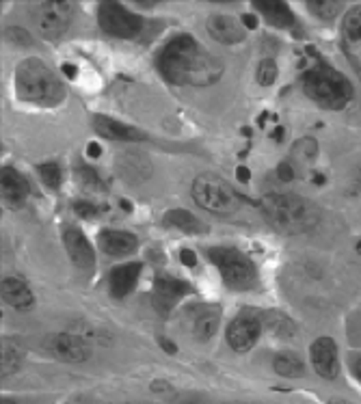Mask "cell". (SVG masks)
I'll return each mask as SVG.
<instances>
[{
  "label": "cell",
  "instance_id": "obj_1",
  "mask_svg": "<svg viewBox=\"0 0 361 404\" xmlns=\"http://www.w3.org/2000/svg\"><path fill=\"white\" fill-rule=\"evenodd\" d=\"M158 70L169 83L190 87H210L223 74L221 61L190 35H178L163 46Z\"/></svg>",
  "mask_w": 361,
  "mask_h": 404
},
{
  "label": "cell",
  "instance_id": "obj_2",
  "mask_svg": "<svg viewBox=\"0 0 361 404\" xmlns=\"http://www.w3.org/2000/svg\"><path fill=\"white\" fill-rule=\"evenodd\" d=\"M269 223L284 234H303L318 225L320 212L314 203L290 193H271L262 199Z\"/></svg>",
  "mask_w": 361,
  "mask_h": 404
},
{
  "label": "cell",
  "instance_id": "obj_3",
  "mask_svg": "<svg viewBox=\"0 0 361 404\" xmlns=\"http://www.w3.org/2000/svg\"><path fill=\"white\" fill-rule=\"evenodd\" d=\"M16 91L20 100L39 104V106H57L65 97V87L39 59H26L16 70Z\"/></svg>",
  "mask_w": 361,
  "mask_h": 404
},
{
  "label": "cell",
  "instance_id": "obj_4",
  "mask_svg": "<svg viewBox=\"0 0 361 404\" xmlns=\"http://www.w3.org/2000/svg\"><path fill=\"white\" fill-rule=\"evenodd\" d=\"M303 91L309 100L329 110H340L352 100V85L329 65H318L303 76Z\"/></svg>",
  "mask_w": 361,
  "mask_h": 404
},
{
  "label": "cell",
  "instance_id": "obj_5",
  "mask_svg": "<svg viewBox=\"0 0 361 404\" xmlns=\"http://www.w3.org/2000/svg\"><path fill=\"white\" fill-rule=\"evenodd\" d=\"M208 260L219 268L223 283L232 290H249L257 281V270L253 262L234 247H210L205 249Z\"/></svg>",
  "mask_w": 361,
  "mask_h": 404
},
{
  "label": "cell",
  "instance_id": "obj_6",
  "mask_svg": "<svg viewBox=\"0 0 361 404\" xmlns=\"http://www.w3.org/2000/svg\"><path fill=\"white\" fill-rule=\"evenodd\" d=\"M193 197L203 210L215 214H232L238 210V195L215 173H203L193 182Z\"/></svg>",
  "mask_w": 361,
  "mask_h": 404
},
{
  "label": "cell",
  "instance_id": "obj_7",
  "mask_svg": "<svg viewBox=\"0 0 361 404\" xmlns=\"http://www.w3.org/2000/svg\"><path fill=\"white\" fill-rule=\"evenodd\" d=\"M31 18L35 22V26L39 28L41 37L59 39L72 24L74 5L72 3H55V0L35 3V5H31Z\"/></svg>",
  "mask_w": 361,
  "mask_h": 404
},
{
  "label": "cell",
  "instance_id": "obj_8",
  "mask_svg": "<svg viewBox=\"0 0 361 404\" xmlns=\"http://www.w3.org/2000/svg\"><path fill=\"white\" fill-rule=\"evenodd\" d=\"M97 22L102 31L117 39H134L143 31V20L119 3H102L97 11Z\"/></svg>",
  "mask_w": 361,
  "mask_h": 404
},
{
  "label": "cell",
  "instance_id": "obj_9",
  "mask_svg": "<svg viewBox=\"0 0 361 404\" xmlns=\"http://www.w3.org/2000/svg\"><path fill=\"white\" fill-rule=\"evenodd\" d=\"M262 335V320L255 312H242L238 314L230 329H227V344L236 353H247L251 351L255 341Z\"/></svg>",
  "mask_w": 361,
  "mask_h": 404
},
{
  "label": "cell",
  "instance_id": "obj_10",
  "mask_svg": "<svg viewBox=\"0 0 361 404\" xmlns=\"http://www.w3.org/2000/svg\"><path fill=\"white\" fill-rule=\"evenodd\" d=\"M193 294V287L182 281V279H176V277H156L153 281V290H151V301H153V307H156L158 314L163 316H169L171 309L184 299Z\"/></svg>",
  "mask_w": 361,
  "mask_h": 404
},
{
  "label": "cell",
  "instance_id": "obj_11",
  "mask_svg": "<svg viewBox=\"0 0 361 404\" xmlns=\"http://www.w3.org/2000/svg\"><path fill=\"white\" fill-rule=\"evenodd\" d=\"M45 349L53 353V357L68 361V363H82L91 355L89 346L78 335H70V333L53 335L45 341Z\"/></svg>",
  "mask_w": 361,
  "mask_h": 404
},
{
  "label": "cell",
  "instance_id": "obj_12",
  "mask_svg": "<svg viewBox=\"0 0 361 404\" xmlns=\"http://www.w3.org/2000/svg\"><path fill=\"white\" fill-rule=\"evenodd\" d=\"M188 316V329L195 339L199 341H208L221 322V309L217 305H193L186 312Z\"/></svg>",
  "mask_w": 361,
  "mask_h": 404
},
{
  "label": "cell",
  "instance_id": "obj_13",
  "mask_svg": "<svg viewBox=\"0 0 361 404\" xmlns=\"http://www.w3.org/2000/svg\"><path fill=\"white\" fill-rule=\"evenodd\" d=\"M309 357H312L314 370L323 378H335L340 374V359H338V346L331 337H318L312 349H309Z\"/></svg>",
  "mask_w": 361,
  "mask_h": 404
},
{
  "label": "cell",
  "instance_id": "obj_14",
  "mask_svg": "<svg viewBox=\"0 0 361 404\" xmlns=\"http://www.w3.org/2000/svg\"><path fill=\"white\" fill-rule=\"evenodd\" d=\"M63 243L68 249L70 260L74 262V266H78L80 270H93L95 264V253L91 249V243L85 238V234L78 227H68L63 232Z\"/></svg>",
  "mask_w": 361,
  "mask_h": 404
},
{
  "label": "cell",
  "instance_id": "obj_15",
  "mask_svg": "<svg viewBox=\"0 0 361 404\" xmlns=\"http://www.w3.org/2000/svg\"><path fill=\"white\" fill-rule=\"evenodd\" d=\"M117 171L126 182L139 184L151 176V164H149L147 156H143L139 152H126L117 158Z\"/></svg>",
  "mask_w": 361,
  "mask_h": 404
},
{
  "label": "cell",
  "instance_id": "obj_16",
  "mask_svg": "<svg viewBox=\"0 0 361 404\" xmlns=\"http://www.w3.org/2000/svg\"><path fill=\"white\" fill-rule=\"evenodd\" d=\"M136 245H139L136 236H132L128 232H119V229H104V232H99V236H97V247L113 257H124V255L132 253L136 249Z\"/></svg>",
  "mask_w": 361,
  "mask_h": 404
},
{
  "label": "cell",
  "instance_id": "obj_17",
  "mask_svg": "<svg viewBox=\"0 0 361 404\" xmlns=\"http://www.w3.org/2000/svg\"><path fill=\"white\" fill-rule=\"evenodd\" d=\"M141 270L143 266L139 262H130V264H124V266H117L111 270L109 275V287H111V294L115 299H124L128 297L132 290H134V285L141 277Z\"/></svg>",
  "mask_w": 361,
  "mask_h": 404
},
{
  "label": "cell",
  "instance_id": "obj_18",
  "mask_svg": "<svg viewBox=\"0 0 361 404\" xmlns=\"http://www.w3.org/2000/svg\"><path fill=\"white\" fill-rule=\"evenodd\" d=\"M208 33L221 43H238L244 39V26L234 16H212L208 18Z\"/></svg>",
  "mask_w": 361,
  "mask_h": 404
},
{
  "label": "cell",
  "instance_id": "obj_19",
  "mask_svg": "<svg viewBox=\"0 0 361 404\" xmlns=\"http://www.w3.org/2000/svg\"><path fill=\"white\" fill-rule=\"evenodd\" d=\"M0 178H3V201L5 203L20 206L26 201L31 186L24 176H20L16 169L7 166V169H3V173H0Z\"/></svg>",
  "mask_w": 361,
  "mask_h": 404
},
{
  "label": "cell",
  "instance_id": "obj_20",
  "mask_svg": "<svg viewBox=\"0 0 361 404\" xmlns=\"http://www.w3.org/2000/svg\"><path fill=\"white\" fill-rule=\"evenodd\" d=\"M93 126H95V130H97L102 137L113 139V141H126V143H130V141H143V139H145L139 130H134V128H130V126H126V124H119V122H115V119L102 117V115H95V117H93Z\"/></svg>",
  "mask_w": 361,
  "mask_h": 404
},
{
  "label": "cell",
  "instance_id": "obj_21",
  "mask_svg": "<svg viewBox=\"0 0 361 404\" xmlns=\"http://www.w3.org/2000/svg\"><path fill=\"white\" fill-rule=\"evenodd\" d=\"M253 5L275 28H290L294 24V16L286 3H279V0H255Z\"/></svg>",
  "mask_w": 361,
  "mask_h": 404
},
{
  "label": "cell",
  "instance_id": "obj_22",
  "mask_svg": "<svg viewBox=\"0 0 361 404\" xmlns=\"http://www.w3.org/2000/svg\"><path fill=\"white\" fill-rule=\"evenodd\" d=\"M3 301L16 309H26L33 305V292L22 279L7 277L3 279Z\"/></svg>",
  "mask_w": 361,
  "mask_h": 404
},
{
  "label": "cell",
  "instance_id": "obj_23",
  "mask_svg": "<svg viewBox=\"0 0 361 404\" xmlns=\"http://www.w3.org/2000/svg\"><path fill=\"white\" fill-rule=\"evenodd\" d=\"M163 223L167 227L180 229V232H186V234H203L205 232V225L195 214H190L186 210H169L165 214Z\"/></svg>",
  "mask_w": 361,
  "mask_h": 404
},
{
  "label": "cell",
  "instance_id": "obj_24",
  "mask_svg": "<svg viewBox=\"0 0 361 404\" xmlns=\"http://www.w3.org/2000/svg\"><path fill=\"white\" fill-rule=\"evenodd\" d=\"M273 368H275L277 374H281L286 378H298V376L305 374V366L294 353H279L273 359Z\"/></svg>",
  "mask_w": 361,
  "mask_h": 404
},
{
  "label": "cell",
  "instance_id": "obj_25",
  "mask_svg": "<svg viewBox=\"0 0 361 404\" xmlns=\"http://www.w3.org/2000/svg\"><path fill=\"white\" fill-rule=\"evenodd\" d=\"M22 359H24V349L18 344V339H14V337L3 339V376L16 372L20 368Z\"/></svg>",
  "mask_w": 361,
  "mask_h": 404
},
{
  "label": "cell",
  "instance_id": "obj_26",
  "mask_svg": "<svg viewBox=\"0 0 361 404\" xmlns=\"http://www.w3.org/2000/svg\"><path fill=\"white\" fill-rule=\"evenodd\" d=\"M307 7H309V11H312L314 16H318L320 20L329 22V20H333L342 11L344 3H340V0H309Z\"/></svg>",
  "mask_w": 361,
  "mask_h": 404
},
{
  "label": "cell",
  "instance_id": "obj_27",
  "mask_svg": "<svg viewBox=\"0 0 361 404\" xmlns=\"http://www.w3.org/2000/svg\"><path fill=\"white\" fill-rule=\"evenodd\" d=\"M342 33L348 41H359L361 39V5L352 7L342 24Z\"/></svg>",
  "mask_w": 361,
  "mask_h": 404
},
{
  "label": "cell",
  "instance_id": "obj_28",
  "mask_svg": "<svg viewBox=\"0 0 361 404\" xmlns=\"http://www.w3.org/2000/svg\"><path fill=\"white\" fill-rule=\"evenodd\" d=\"M39 176H41L43 184H45L48 188H53V191H57V188L61 186V180H63L61 166H59L57 162H45V164H41V166H39Z\"/></svg>",
  "mask_w": 361,
  "mask_h": 404
},
{
  "label": "cell",
  "instance_id": "obj_29",
  "mask_svg": "<svg viewBox=\"0 0 361 404\" xmlns=\"http://www.w3.org/2000/svg\"><path fill=\"white\" fill-rule=\"evenodd\" d=\"M76 176H78L80 184H82L87 191H102V188H104V182L99 180L97 171L91 169V166H87V164H80V166L76 169Z\"/></svg>",
  "mask_w": 361,
  "mask_h": 404
},
{
  "label": "cell",
  "instance_id": "obj_30",
  "mask_svg": "<svg viewBox=\"0 0 361 404\" xmlns=\"http://www.w3.org/2000/svg\"><path fill=\"white\" fill-rule=\"evenodd\" d=\"M275 80H277V65H275V61L264 59L260 63V68H257V83L262 87H271Z\"/></svg>",
  "mask_w": 361,
  "mask_h": 404
},
{
  "label": "cell",
  "instance_id": "obj_31",
  "mask_svg": "<svg viewBox=\"0 0 361 404\" xmlns=\"http://www.w3.org/2000/svg\"><path fill=\"white\" fill-rule=\"evenodd\" d=\"M271 329L279 335V337H292L294 333V324L286 314H273V318H269Z\"/></svg>",
  "mask_w": 361,
  "mask_h": 404
},
{
  "label": "cell",
  "instance_id": "obj_32",
  "mask_svg": "<svg viewBox=\"0 0 361 404\" xmlns=\"http://www.w3.org/2000/svg\"><path fill=\"white\" fill-rule=\"evenodd\" d=\"M3 35H5L7 41H11L16 46H31V35L26 31L18 28V26H9Z\"/></svg>",
  "mask_w": 361,
  "mask_h": 404
},
{
  "label": "cell",
  "instance_id": "obj_33",
  "mask_svg": "<svg viewBox=\"0 0 361 404\" xmlns=\"http://www.w3.org/2000/svg\"><path fill=\"white\" fill-rule=\"evenodd\" d=\"M294 152L301 154V156H305V158H314V156L318 154V143L312 141V139H303L301 143H296V149H294Z\"/></svg>",
  "mask_w": 361,
  "mask_h": 404
},
{
  "label": "cell",
  "instance_id": "obj_34",
  "mask_svg": "<svg viewBox=\"0 0 361 404\" xmlns=\"http://www.w3.org/2000/svg\"><path fill=\"white\" fill-rule=\"evenodd\" d=\"M74 210L80 214V216H85V218H89V216H95V206H91L89 201H78V203H74Z\"/></svg>",
  "mask_w": 361,
  "mask_h": 404
},
{
  "label": "cell",
  "instance_id": "obj_35",
  "mask_svg": "<svg viewBox=\"0 0 361 404\" xmlns=\"http://www.w3.org/2000/svg\"><path fill=\"white\" fill-rule=\"evenodd\" d=\"M277 176H279V180H284V182L294 180V169H292V164H290V162H281L279 169H277Z\"/></svg>",
  "mask_w": 361,
  "mask_h": 404
},
{
  "label": "cell",
  "instance_id": "obj_36",
  "mask_svg": "<svg viewBox=\"0 0 361 404\" xmlns=\"http://www.w3.org/2000/svg\"><path fill=\"white\" fill-rule=\"evenodd\" d=\"M180 260H182V264L184 266H197V257H195V253L193 251H188V249H184L182 253H180Z\"/></svg>",
  "mask_w": 361,
  "mask_h": 404
},
{
  "label": "cell",
  "instance_id": "obj_37",
  "mask_svg": "<svg viewBox=\"0 0 361 404\" xmlns=\"http://www.w3.org/2000/svg\"><path fill=\"white\" fill-rule=\"evenodd\" d=\"M350 370H352V374H355V378L361 383V357H355L352 359V363H350Z\"/></svg>",
  "mask_w": 361,
  "mask_h": 404
},
{
  "label": "cell",
  "instance_id": "obj_38",
  "mask_svg": "<svg viewBox=\"0 0 361 404\" xmlns=\"http://www.w3.org/2000/svg\"><path fill=\"white\" fill-rule=\"evenodd\" d=\"M161 346H163V349L169 353V355H176L178 353V346L176 344H171L169 339H165V337H161Z\"/></svg>",
  "mask_w": 361,
  "mask_h": 404
},
{
  "label": "cell",
  "instance_id": "obj_39",
  "mask_svg": "<svg viewBox=\"0 0 361 404\" xmlns=\"http://www.w3.org/2000/svg\"><path fill=\"white\" fill-rule=\"evenodd\" d=\"M236 176H238V180H240V182H249V178H251V173H249V169H247V166H238V171H236Z\"/></svg>",
  "mask_w": 361,
  "mask_h": 404
},
{
  "label": "cell",
  "instance_id": "obj_40",
  "mask_svg": "<svg viewBox=\"0 0 361 404\" xmlns=\"http://www.w3.org/2000/svg\"><path fill=\"white\" fill-rule=\"evenodd\" d=\"M244 26H247V28H255V26H257V20H255L253 16H244Z\"/></svg>",
  "mask_w": 361,
  "mask_h": 404
},
{
  "label": "cell",
  "instance_id": "obj_41",
  "mask_svg": "<svg viewBox=\"0 0 361 404\" xmlns=\"http://www.w3.org/2000/svg\"><path fill=\"white\" fill-rule=\"evenodd\" d=\"M87 152H89V156H93V158H97V156H99V154H102V149H99V147H97V145H95V143H91V145H89V149H87Z\"/></svg>",
  "mask_w": 361,
  "mask_h": 404
},
{
  "label": "cell",
  "instance_id": "obj_42",
  "mask_svg": "<svg viewBox=\"0 0 361 404\" xmlns=\"http://www.w3.org/2000/svg\"><path fill=\"white\" fill-rule=\"evenodd\" d=\"M63 72H65L70 78H74V76H76V68H72L70 63H65V65H63Z\"/></svg>",
  "mask_w": 361,
  "mask_h": 404
},
{
  "label": "cell",
  "instance_id": "obj_43",
  "mask_svg": "<svg viewBox=\"0 0 361 404\" xmlns=\"http://www.w3.org/2000/svg\"><path fill=\"white\" fill-rule=\"evenodd\" d=\"M122 208H124V210H132V206H130L128 201H122Z\"/></svg>",
  "mask_w": 361,
  "mask_h": 404
},
{
  "label": "cell",
  "instance_id": "obj_44",
  "mask_svg": "<svg viewBox=\"0 0 361 404\" xmlns=\"http://www.w3.org/2000/svg\"><path fill=\"white\" fill-rule=\"evenodd\" d=\"M0 404H18V402H16V400H3Z\"/></svg>",
  "mask_w": 361,
  "mask_h": 404
},
{
  "label": "cell",
  "instance_id": "obj_45",
  "mask_svg": "<svg viewBox=\"0 0 361 404\" xmlns=\"http://www.w3.org/2000/svg\"><path fill=\"white\" fill-rule=\"evenodd\" d=\"M357 251H359V253H361V243H359V245H357Z\"/></svg>",
  "mask_w": 361,
  "mask_h": 404
}]
</instances>
